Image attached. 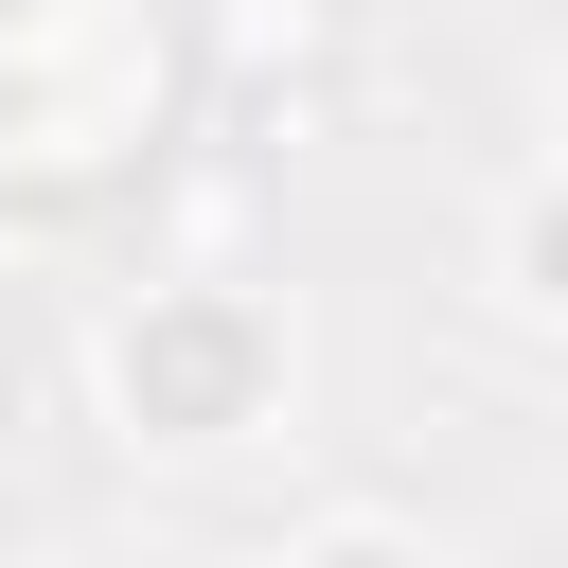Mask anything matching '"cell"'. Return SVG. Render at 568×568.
I'll return each instance as SVG.
<instances>
[{
  "mask_svg": "<svg viewBox=\"0 0 568 568\" xmlns=\"http://www.w3.org/2000/svg\"><path fill=\"white\" fill-rule=\"evenodd\" d=\"M106 426L124 444H160V462H231V444H266L284 408H302V320L266 302V284H231V266H178V284H142L124 320H106Z\"/></svg>",
  "mask_w": 568,
  "mask_h": 568,
  "instance_id": "1",
  "label": "cell"
},
{
  "mask_svg": "<svg viewBox=\"0 0 568 568\" xmlns=\"http://www.w3.org/2000/svg\"><path fill=\"white\" fill-rule=\"evenodd\" d=\"M142 124H160V36H142V0H18V18H0V160L89 178V160H124Z\"/></svg>",
  "mask_w": 568,
  "mask_h": 568,
  "instance_id": "2",
  "label": "cell"
},
{
  "mask_svg": "<svg viewBox=\"0 0 568 568\" xmlns=\"http://www.w3.org/2000/svg\"><path fill=\"white\" fill-rule=\"evenodd\" d=\"M479 266H497V302H515L532 337H568V160L497 195V231H479Z\"/></svg>",
  "mask_w": 568,
  "mask_h": 568,
  "instance_id": "3",
  "label": "cell"
},
{
  "mask_svg": "<svg viewBox=\"0 0 568 568\" xmlns=\"http://www.w3.org/2000/svg\"><path fill=\"white\" fill-rule=\"evenodd\" d=\"M266 568H444V550H426L408 515H320V532H284Z\"/></svg>",
  "mask_w": 568,
  "mask_h": 568,
  "instance_id": "4",
  "label": "cell"
},
{
  "mask_svg": "<svg viewBox=\"0 0 568 568\" xmlns=\"http://www.w3.org/2000/svg\"><path fill=\"white\" fill-rule=\"evenodd\" d=\"M89 568H178V550H89Z\"/></svg>",
  "mask_w": 568,
  "mask_h": 568,
  "instance_id": "5",
  "label": "cell"
},
{
  "mask_svg": "<svg viewBox=\"0 0 568 568\" xmlns=\"http://www.w3.org/2000/svg\"><path fill=\"white\" fill-rule=\"evenodd\" d=\"M550 142H568V124H550Z\"/></svg>",
  "mask_w": 568,
  "mask_h": 568,
  "instance_id": "6",
  "label": "cell"
}]
</instances>
